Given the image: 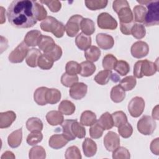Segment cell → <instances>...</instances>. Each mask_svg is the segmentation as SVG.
Masks as SVG:
<instances>
[{
  "mask_svg": "<svg viewBox=\"0 0 159 159\" xmlns=\"http://www.w3.org/2000/svg\"><path fill=\"white\" fill-rule=\"evenodd\" d=\"M74 119H67L63 121V122L61 124L62 127V132L63 134L66 137V138L69 140H73L75 139L76 137L73 135L71 131V125Z\"/></svg>",
  "mask_w": 159,
  "mask_h": 159,
  "instance_id": "38",
  "label": "cell"
},
{
  "mask_svg": "<svg viewBox=\"0 0 159 159\" xmlns=\"http://www.w3.org/2000/svg\"><path fill=\"white\" fill-rule=\"evenodd\" d=\"M71 129L72 133L73 135L78 138V139H83L86 135V129L84 127L80 122H78L77 120H74L71 124Z\"/></svg>",
  "mask_w": 159,
  "mask_h": 159,
  "instance_id": "35",
  "label": "cell"
},
{
  "mask_svg": "<svg viewBox=\"0 0 159 159\" xmlns=\"http://www.w3.org/2000/svg\"><path fill=\"white\" fill-rule=\"evenodd\" d=\"M1 159H10V158H15V155H14V153L12 152H10V151H6L1 156Z\"/></svg>",
  "mask_w": 159,
  "mask_h": 159,
  "instance_id": "59",
  "label": "cell"
},
{
  "mask_svg": "<svg viewBox=\"0 0 159 159\" xmlns=\"http://www.w3.org/2000/svg\"><path fill=\"white\" fill-rule=\"evenodd\" d=\"M43 139V134L41 131L35 130L31 132L27 137L26 142L29 145H35L40 143Z\"/></svg>",
  "mask_w": 159,
  "mask_h": 159,
  "instance_id": "44",
  "label": "cell"
},
{
  "mask_svg": "<svg viewBox=\"0 0 159 159\" xmlns=\"http://www.w3.org/2000/svg\"><path fill=\"white\" fill-rule=\"evenodd\" d=\"M137 84V80L134 76H127L120 81L119 85L125 91H130L133 89Z\"/></svg>",
  "mask_w": 159,
  "mask_h": 159,
  "instance_id": "40",
  "label": "cell"
},
{
  "mask_svg": "<svg viewBox=\"0 0 159 159\" xmlns=\"http://www.w3.org/2000/svg\"><path fill=\"white\" fill-rule=\"evenodd\" d=\"M127 6H129V4L126 0H116L113 1L112 3V8L116 13H117L121 8Z\"/></svg>",
  "mask_w": 159,
  "mask_h": 159,
  "instance_id": "56",
  "label": "cell"
},
{
  "mask_svg": "<svg viewBox=\"0 0 159 159\" xmlns=\"http://www.w3.org/2000/svg\"><path fill=\"white\" fill-rule=\"evenodd\" d=\"M134 20L137 22H143L147 14V9L142 5H137L133 9Z\"/></svg>",
  "mask_w": 159,
  "mask_h": 159,
  "instance_id": "42",
  "label": "cell"
},
{
  "mask_svg": "<svg viewBox=\"0 0 159 159\" xmlns=\"http://www.w3.org/2000/svg\"><path fill=\"white\" fill-rule=\"evenodd\" d=\"M117 60L116 57L112 54H107L102 59V67L106 70H112L114 68Z\"/></svg>",
  "mask_w": 159,
  "mask_h": 159,
  "instance_id": "43",
  "label": "cell"
},
{
  "mask_svg": "<svg viewBox=\"0 0 159 159\" xmlns=\"http://www.w3.org/2000/svg\"><path fill=\"white\" fill-rule=\"evenodd\" d=\"M80 75L83 77H88L91 76L96 71L95 65L89 61H84L80 63Z\"/></svg>",
  "mask_w": 159,
  "mask_h": 159,
  "instance_id": "28",
  "label": "cell"
},
{
  "mask_svg": "<svg viewBox=\"0 0 159 159\" xmlns=\"http://www.w3.org/2000/svg\"><path fill=\"white\" fill-rule=\"evenodd\" d=\"M60 91L56 88H48L46 94V101L47 104H55L58 102L61 99Z\"/></svg>",
  "mask_w": 159,
  "mask_h": 159,
  "instance_id": "32",
  "label": "cell"
},
{
  "mask_svg": "<svg viewBox=\"0 0 159 159\" xmlns=\"http://www.w3.org/2000/svg\"><path fill=\"white\" fill-rule=\"evenodd\" d=\"M131 55L135 58H142L146 57L149 52L148 45L143 41H137L134 43L130 48Z\"/></svg>",
  "mask_w": 159,
  "mask_h": 159,
  "instance_id": "10",
  "label": "cell"
},
{
  "mask_svg": "<svg viewBox=\"0 0 159 159\" xmlns=\"http://www.w3.org/2000/svg\"><path fill=\"white\" fill-rule=\"evenodd\" d=\"M111 80L114 82V83H116V82H118L119 80H120V77L116 74V73H112V75H111Z\"/></svg>",
  "mask_w": 159,
  "mask_h": 159,
  "instance_id": "61",
  "label": "cell"
},
{
  "mask_svg": "<svg viewBox=\"0 0 159 159\" xmlns=\"http://www.w3.org/2000/svg\"><path fill=\"white\" fill-rule=\"evenodd\" d=\"M88 86L84 83L80 82L70 87L69 94L71 98L75 100H80L86 96Z\"/></svg>",
  "mask_w": 159,
  "mask_h": 159,
  "instance_id": "12",
  "label": "cell"
},
{
  "mask_svg": "<svg viewBox=\"0 0 159 159\" xmlns=\"http://www.w3.org/2000/svg\"><path fill=\"white\" fill-rule=\"evenodd\" d=\"M75 43L81 50H86L91 45V38L83 32L78 34L75 39Z\"/></svg>",
  "mask_w": 159,
  "mask_h": 159,
  "instance_id": "20",
  "label": "cell"
},
{
  "mask_svg": "<svg viewBox=\"0 0 159 159\" xmlns=\"http://www.w3.org/2000/svg\"><path fill=\"white\" fill-rule=\"evenodd\" d=\"M125 91L119 84L113 86L110 93L111 100L116 103L122 102L125 98Z\"/></svg>",
  "mask_w": 159,
  "mask_h": 159,
  "instance_id": "24",
  "label": "cell"
},
{
  "mask_svg": "<svg viewBox=\"0 0 159 159\" xmlns=\"http://www.w3.org/2000/svg\"><path fill=\"white\" fill-rule=\"evenodd\" d=\"M48 88L42 86L37 88L34 94V101L39 106H45L47 104L46 101V94Z\"/></svg>",
  "mask_w": 159,
  "mask_h": 159,
  "instance_id": "25",
  "label": "cell"
},
{
  "mask_svg": "<svg viewBox=\"0 0 159 159\" xmlns=\"http://www.w3.org/2000/svg\"><path fill=\"white\" fill-rule=\"evenodd\" d=\"M158 143H159V138L157 137L152 141V142L150 143V146L151 152L156 155H158L159 153Z\"/></svg>",
  "mask_w": 159,
  "mask_h": 159,
  "instance_id": "58",
  "label": "cell"
},
{
  "mask_svg": "<svg viewBox=\"0 0 159 159\" xmlns=\"http://www.w3.org/2000/svg\"><path fill=\"white\" fill-rule=\"evenodd\" d=\"M40 2L47 5L50 11L53 12H57L61 8V3L59 1H40Z\"/></svg>",
  "mask_w": 159,
  "mask_h": 159,
  "instance_id": "54",
  "label": "cell"
},
{
  "mask_svg": "<svg viewBox=\"0 0 159 159\" xmlns=\"http://www.w3.org/2000/svg\"><path fill=\"white\" fill-rule=\"evenodd\" d=\"M131 34L137 39H143L146 34L145 26L141 24H134L131 29Z\"/></svg>",
  "mask_w": 159,
  "mask_h": 159,
  "instance_id": "45",
  "label": "cell"
},
{
  "mask_svg": "<svg viewBox=\"0 0 159 159\" xmlns=\"http://www.w3.org/2000/svg\"><path fill=\"white\" fill-rule=\"evenodd\" d=\"M96 41L99 48L103 50H109L112 48L114 45L113 37L106 34H98L96 36Z\"/></svg>",
  "mask_w": 159,
  "mask_h": 159,
  "instance_id": "13",
  "label": "cell"
},
{
  "mask_svg": "<svg viewBox=\"0 0 159 159\" xmlns=\"http://www.w3.org/2000/svg\"><path fill=\"white\" fill-rule=\"evenodd\" d=\"M78 76L77 75H71L64 73L61 76V83L65 87H71L73 85L78 83Z\"/></svg>",
  "mask_w": 159,
  "mask_h": 159,
  "instance_id": "46",
  "label": "cell"
},
{
  "mask_svg": "<svg viewBox=\"0 0 159 159\" xmlns=\"http://www.w3.org/2000/svg\"><path fill=\"white\" fill-rule=\"evenodd\" d=\"M47 122L53 126L61 125L64 121L63 114L59 111H50L46 114Z\"/></svg>",
  "mask_w": 159,
  "mask_h": 159,
  "instance_id": "18",
  "label": "cell"
},
{
  "mask_svg": "<svg viewBox=\"0 0 159 159\" xmlns=\"http://www.w3.org/2000/svg\"><path fill=\"white\" fill-rule=\"evenodd\" d=\"M45 54L48 55L54 61H56L61 58L62 55V49L60 46L55 44L51 49L45 53Z\"/></svg>",
  "mask_w": 159,
  "mask_h": 159,
  "instance_id": "51",
  "label": "cell"
},
{
  "mask_svg": "<svg viewBox=\"0 0 159 159\" xmlns=\"http://www.w3.org/2000/svg\"><path fill=\"white\" fill-rule=\"evenodd\" d=\"M145 109V101L139 96L133 98L128 104V111L130 116L133 117H139Z\"/></svg>",
  "mask_w": 159,
  "mask_h": 159,
  "instance_id": "8",
  "label": "cell"
},
{
  "mask_svg": "<svg viewBox=\"0 0 159 159\" xmlns=\"http://www.w3.org/2000/svg\"><path fill=\"white\" fill-rule=\"evenodd\" d=\"M112 73V72L111 70H104L100 71L95 76L94 80L98 84L100 85H105L111 80Z\"/></svg>",
  "mask_w": 159,
  "mask_h": 159,
  "instance_id": "33",
  "label": "cell"
},
{
  "mask_svg": "<svg viewBox=\"0 0 159 159\" xmlns=\"http://www.w3.org/2000/svg\"><path fill=\"white\" fill-rule=\"evenodd\" d=\"M104 145L109 152H113L120 145V138L118 134L112 131L108 132L104 136Z\"/></svg>",
  "mask_w": 159,
  "mask_h": 159,
  "instance_id": "11",
  "label": "cell"
},
{
  "mask_svg": "<svg viewBox=\"0 0 159 159\" xmlns=\"http://www.w3.org/2000/svg\"><path fill=\"white\" fill-rule=\"evenodd\" d=\"M114 69L120 75L125 76L130 71V66L126 61L119 60L117 61Z\"/></svg>",
  "mask_w": 159,
  "mask_h": 159,
  "instance_id": "48",
  "label": "cell"
},
{
  "mask_svg": "<svg viewBox=\"0 0 159 159\" xmlns=\"http://www.w3.org/2000/svg\"><path fill=\"white\" fill-rule=\"evenodd\" d=\"M41 35L40 31L38 30H30L26 34L24 42L28 47H35L38 44V41Z\"/></svg>",
  "mask_w": 159,
  "mask_h": 159,
  "instance_id": "22",
  "label": "cell"
},
{
  "mask_svg": "<svg viewBox=\"0 0 159 159\" xmlns=\"http://www.w3.org/2000/svg\"><path fill=\"white\" fill-rule=\"evenodd\" d=\"M84 55L88 61L94 62L98 61L99 58L101 56V50L98 47L95 45H91L84 51Z\"/></svg>",
  "mask_w": 159,
  "mask_h": 159,
  "instance_id": "27",
  "label": "cell"
},
{
  "mask_svg": "<svg viewBox=\"0 0 159 159\" xmlns=\"http://www.w3.org/2000/svg\"><path fill=\"white\" fill-rule=\"evenodd\" d=\"M16 114L12 111H8L0 113V128L6 129L9 127L15 121Z\"/></svg>",
  "mask_w": 159,
  "mask_h": 159,
  "instance_id": "15",
  "label": "cell"
},
{
  "mask_svg": "<svg viewBox=\"0 0 159 159\" xmlns=\"http://www.w3.org/2000/svg\"><path fill=\"white\" fill-rule=\"evenodd\" d=\"M55 44L53 39L51 37L41 35L39 39L37 45L40 50L43 51L45 53L51 49Z\"/></svg>",
  "mask_w": 159,
  "mask_h": 159,
  "instance_id": "23",
  "label": "cell"
},
{
  "mask_svg": "<svg viewBox=\"0 0 159 159\" xmlns=\"http://www.w3.org/2000/svg\"><path fill=\"white\" fill-rule=\"evenodd\" d=\"M58 111L64 115L70 116L73 114L76 109L75 104L70 101L63 100L58 105Z\"/></svg>",
  "mask_w": 159,
  "mask_h": 159,
  "instance_id": "31",
  "label": "cell"
},
{
  "mask_svg": "<svg viewBox=\"0 0 159 159\" xmlns=\"http://www.w3.org/2000/svg\"><path fill=\"white\" fill-rule=\"evenodd\" d=\"M82 148L84 155L87 157L94 156L97 152V145L96 142L89 138H86L83 142Z\"/></svg>",
  "mask_w": 159,
  "mask_h": 159,
  "instance_id": "16",
  "label": "cell"
},
{
  "mask_svg": "<svg viewBox=\"0 0 159 159\" xmlns=\"http://www.w3.org/2000/svg\"><path fill=\"white\" fill-rule=\"evenodd\" d=\"M158 106L157 105L152 111V117L153 119L158 120Z\"/></svg>",
  "mask_w": 159,
  "mask_h": 159,
  "instance_id": "60",
  "label": "cell"
},
{
  "mask_svg": "<svg viewBox=\"0 0 159 159\" xmlns=\"http://www.w3.org/2000/svg\"><path fill=\"white\" fill-rule=\"evenodd\" d=\"M29 47L23 41L14 48L9 55V61L12 63H19L23 61L26 58L29 51Z\"/></svg>",
  "mask_w": 159,
  "mask_h": 159,
  "instance_id": "6",
  "label": "cell"
},
{
  "mask_svg": "<svg viewBox=\"0 0 159 159\" xmlns=\"http://www.w3.org/2000/svg\"><path fill=\"white\" fill-rule=\"evenodd\" d=\"M134 24V22L130 24H122L120 23V29L121 32L124 35H130L131 34V29Z\"/></svg>",
  "mask_w": 159,
  "mask_h": 159,
  "instance_id": "57",
  "label": "cell"
},
{
  "mask_svg": "<svg viewBox=\"0 0 159 159\" xmlns=\"http://www.w3.org/2000/svg\"><path fill=\"white\" fill-rule=\"evenodd\" d=\"M22 140V128L13 131L7 137V143L10 147L15 148L18 147Z\"/></svg>",
  "mask_w": 159,
  "mask_h": 159,
  "instance_id": "19",
  "label": "cell"
},
{
  "mask_svg": "<svg viewBox=\"0 0 159 159\" xmlns=\"http://www.w3.org/2000/svg\"><path fill=\"white\" fill-rule=\"evenodd\" d=\"M36 7H37V20L40 21V20H43L47 16V12L44 8L43 6L41 4L38 3L37 2H35Z\"/></svg>",
  "mask_w": 159,
  "mask_h": 159,
  "instance_id": "55",
  "label": "cell"
},
{
  "mask_svg": "<svg viewBox=\"0 0 159 159\" xmlns=\"http://www.w3.org/2000/svg\"><path fill=\"white\" fill-rule=\"evenodd\" d=\"M117 14H118L120 23L130 24L132 22H134V15L129 6L121 8Z\"/></svg>",
  "mask_w": 159,
  "mask_h": 159,
  "instance_id": "17",
  "label": "cell"
},
{
  "mask_svg": "<svg viewBox=\"0 0 159 159\" xmlns=\"http://www.w3.org/2000/svg\"><path fill=\"white\" fill-rule=\"evenodd\" d=\"M97 23L98 27L102 29L114 30L117 27V20L107 12H102L99 14Z\"/></svg>",
  "mask_w": 159,
  "mask_h": 159,
  "instance_id": "7",
  "label": "cell"
},
{
  "mask_svg": "<svg viewBox=\"0 0 159 159\" xmlns=\"http://www.w3.org/2000/svg\"><path fill=\"white\" fill-rule=\"evenodd\" d=\"M102 127L98 123L96 122L89 128V135L92 139H98L102 137L104 132Z\"/></svg>",
  "mask_w": 159,
  "mask_h": 159,
  "instance_id": "53",
  "label": "cell"
},
{
  "mask_svg": "<svg viewBox=\"0 0 159 159\" xmlns=\"http://www.w3.org/2000/svg\"><path fill=\"white\" fill-rule=\"evenodd\" d=\"M80 29L83 34L90 36L95 32V24L90 19L83 18L80 23Z\"/></svg>",
  "mask_w": 159,
  "mask_h": 159,
  "instance_id": "29",
  "label": "cell"
},
{
  "mask_svg": "<svg viewBox=\"0 0 159 159\" xmlns=\"http://www.w3.org/2000/svg\"><path fill=\"white\" fill-rule=\"evenodd\" d=\"M158 70L157 60L152 62L148 60L137 61L134 67V76L137 78H142L143 76H150L156 73Z\"/></svg>",
  "mask_w": 159,
  "mask_h": 159,
  "instance_id": "3",
  "label": "cell"
},
{
  "mask_svg": "<svg viewBox=\"0 0 159 159\" xmlns=\"http://www.w3.org/2000/svg\"><path fill=\"white\" fill-rule=\"evenodd\" d=\"M83 16L79 14H75L70 17L65 25V31L70 37H74L78 33L80 29V23Z\"/></svg>",
  "mask_w": 159,
  "mask_h": 159,
  "instance_id": "9",
  "label": "cell"
},
{
  "mask_svg": "<svg viewBox=\"0 0 159 159\" xmlns=\"http://www.w3.org/2000/svg\"><path fill=\"white\" fill-rule=\"evenodd\" d=\"M42 55L40 51L35 48L29 50L25 58L27 65L32 68H35L37 66V61L40 56Z\"/></svg>",
  "mask_w": 159,
  "mask_h": 159,
  "instance_id": "21",
  "label": "cell"
},
{
  "mask_svg": "<svg viewBox=\"0 0 159 159\" xmlns=\"http://www.w3.org/2000/svg\"><path fill=\"white\" fill-rule=\"evenodd\" d=\"M114 159H129L130 154L129 151L124 147H118L112 152Z\"/></svg>",
  "mask_w": 159,
  "mask_h": 159,
  "instance_id": "47",
  "label": "cell"
},
{
  "mask_svg": "<svg viewBox=\"0 0 159 159\" xmlns=\"http://www.w3.org/2000/svg\"><path fill=\"white\" fill-rule=\"evenodd\" d=\"M85 5L90 10L96 11L105 8L108 3L107 0H93L85 1Z\"/></svg>",
  "mask_w": 159,
  "mask_h": 159,
  "instance_id": "39",
  "label": "cell"
},
{
  "mask_svg": "<svg viewBox=\"0 0 159 159\" xmlns=\"http://www.w3.org/2000/svg\"><path fill=\"white\" fill-rule=\"evenodd\" d=\"M137 130L143 135H150L156 129V122L150 116H143L137 122Z\"/></svg>",
  "mask_w": 159,
  "mask_h": 159,
  "instance_id": "5",
  "label": "cell"
},
{
  "mask_svg": "<svg viewBox=\"0 0 159 159\" xmlns=\"http://www.w3.org/2000/svg\"><path fill=\"white\" fill-rule=\"evenodd\" d=\"M40 28L45 32L52 33L57 38L63 36L65 31V26L52 16H47L40 24Z\"/></svg>",
  "mask_w": 159,
  "mask_h": 159,
  "instance_id": "4",
  "label": "cell"
},
{
  "mask_svg": "<svg viewBox=\"0 0 159 159\" xmlns=\"http://www.w3.org/2000/svg\"><path fill=\"white\" fill-rule=\"evenodd\" d=\"M81 70L80 64L75 61H69L66 63L65 66L66 73L71 75H76L80 74Z\"/></svg>",
  "mask_w": 159,
  "mask_h": 159,
  "instance_id": "50",
  "label": "cell"
},
{
  "mask_svg": "<svg viewBox=\"0 0 159 159\" xmlns=\"http://www.w3.org/2000/svg\"><path fill=\"white\" fill-rule=\"evenodd\" d=\"M36 1L14 0L7 8L9 22L16 28L32 27L37 22Z\"/></svg>",
  "mask_w": 159,
  "mask_h": 159,
  "instance_id": "1",
  "label": "cell"
},
{
  "mask_svg": "<svg viewBox=\"0 0 159 159\" xmlns=\"http://www.w3.org/2000/svg\"><path fill=\"white\" fill-rule=\"evenodd\" d=\"M97 121L96 115L91 111H84L80 117V123L83 125L91 126Z\"/></svg>",
  "mask_w": 159,
  "mask_h": 159,
  "instance_id": "26",
  "label": "cell"
},
{
  "mask_svg": "<svg viewBox=\"0 0 159 159\" xmlns=\"http://www.w3.org/2000/svg\"><path fill=\"white\" fill-rule=\"evenodd\" d=\"M1 24H3L4 22H6V17H4V13L6 12V11L4 10V7H1Z\"/></svg>",
  "mask_w": 159,
  "mask_h": 159,
  "instance_id": "62",
  "label": "cell"
},
{
  "mask_svg": "<svg viewBox=\"0 0 159 159\" xmlns=\"http://www.w3.org/2000/svg\"><path fill=\"white\" fill-rule=\"evenodd\" d=\"M29 157L30 159H44L46 157V152L42 146H34L29 151Z\"/></svg>",
  "mask_w": 159,
  "mask_h": 159,
  "instance_id": "36",
  "label": "cell"
},
{
  "mask_svg": "<svg viewBox=\"0 0 159 159\" xmlns=\"http://www.w3.org/2000/svg\"><path fill=\"white\" fill-rule=\"evenodd\" d=\"M139 3L146 5L147 14L144 20V25L147 27L157 25L159 24V1L137 0Z\"/></svg>",
  "mask_w": 159,
  "mask_h": 159,
  "instance_id": "2",
  "label": "cell"
},
{
  "mask_svg": "<svg viewBox=\"0 0 159 159\" xmlns=\"http://www.w3.org/2000/svg\"><path fill=\"white\" fill-rule=\"evenodd\" d=\"M118 132L119 135L124 138H129L133 133V127L128 122L118 127Z\"/></svg>",
  "mask_w": 159,
  "mask_h": 159,
  "instance_id": "52",
  "label": "cell"
},
{
  "mask_svg": "<svg viewBox=\"0 0 159 159\" xmlns=\"http://www.w3.org/2000/svg\"><path fill=\"white\" fill-rule=\"evenodd\" d=\"M65 157L66 159H81L82 157L78 147L73 145L66 149Z\"/></svg>",
  "mask_w": 159,
  "mask_h": 159,
  "instance_id": "49",
  "label": "cell"
},
{
  "mask_svg": "<svg viewBox=\"0 0 159 159\" xmlns=\"http://www.w3.org/2000/svg\"><path fill=\"white\" fill-rule=\"evenodd\" d=\"M111 115L112 117L114 127H119V126L127 122V116L122 111L114 112Z\"/></svg>",
  "mask_w": 159,
  "mask_h": 159,
  "instance_id": "41",
  "label": "cell"
},
{
  "mask_svg": "<svg viewBox=\"0 0 159 159\" xmlns=\"http://www.w3.org/2000/svg\"><path fill=\"white\" fill-rule=\"evenodd\" d=\"M26 128L30 132L35 130L42 131L43 129V123L40 119L32 117L27 120Z\"/></svg>",
  "mask_w": 159,
  "mask_h": 159,
  "instance_id": "34",
  "label": "cell"
},
{
  "mask_svg": "<svg viewBox=\"0 0 159 159\" xmlns=\"http://www.w3.org/2000/svg\"><path fill=\"white\" fill-rule=\"evenodd\" d=\"M69 140L66 137L62 134H53L52 135L48 140V145L55 150H58L65 147Z\"/></svg>",
  "mask_w": 159,
  "mask_h": 159,
  "instance_id": "14",
  "label": "cell"
},
{
  "mask_svg": "<svg viewBox=\"0 0 159 159\" xmlns=\"http://www.w3.org/2000/svg\"><path fill=\"white\" fill-rule=\"evenodd\" d=\"M54 61L46 54H42L38 59L37 66L42 70H50L53 66Z\"/></svg>",
  "mask_w": 159,
  "mask_h": 159,
  "instance_id": "37",
  "label": "cell"
},
{
  "mask_svg": "<svg viewBox=\"0 0 159 159\" xmlns=\"http://www.w3.org/2000/svg\"><path fill=\"white\" fill-rule=\"evenodd\" d=\"M104 130H109L114 126V122L112 115L108 112L103 113L97 122Z\"/></svg>",
  "mask_w": 159,
  "mask_h": 159,
  "instance_id": "30",
  "label": "cell"
}]
</instances>
